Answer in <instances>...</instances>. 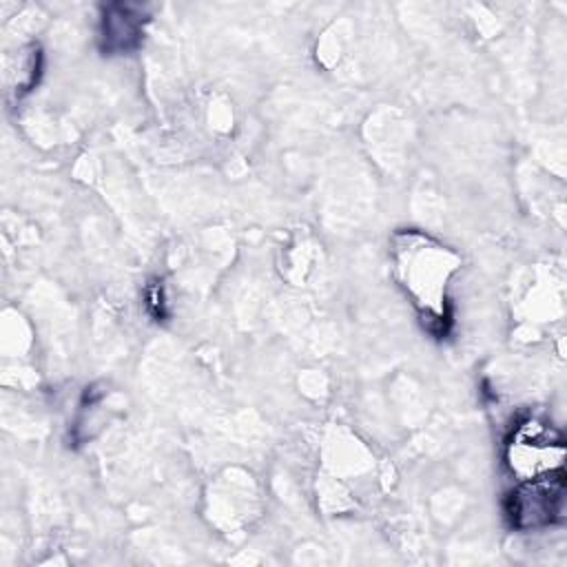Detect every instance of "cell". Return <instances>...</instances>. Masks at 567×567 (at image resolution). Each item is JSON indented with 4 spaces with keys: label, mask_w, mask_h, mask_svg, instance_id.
<instances>
[{
    "label": "cell",
    "mask_w": 567,
    "mask_h": 567,
    "mask_svg": "<svg viewBox=\"0 0 567 567\" xmlns=\"http://www.w3.org/2000/svg\"><path fill=\"white\" fill-rule=\"evenodd\" d=\"M146 306H148V310H151V315H153L155 319L166 317V301H164V295H162V286H159V284L148 286V290H146Z\"/></svg>",
    "instance_id": "cell-5"
},
{
    "label": "cell",
    "mask_w": 567,
    "mask_h": 567,
    "mask_svg": "<svg viewBox=\"0 0 567 567\" xmlns=\"http://www.w3.org/2000/svg\"><path fill=\"white\" fill-rule=\"evenodd\" d=\"M505 465L516 481L565 474L563 434L545 419H520L505 439Z\"/></svg>",
    "instance_id": "cell-2"
},
{
    "label": "cell",
    "mask_w": 567,
    "mask_h": 567,
    "mask_svg": "<svg viewBox=\"0 0 567 567\" xmlns=\"http://www.w3.org/2000/svg\"><path fill=\"white\" fill-rule=\"evenodd\" d=\"M565 474L516 481L503 509L507 523L518 532H534L554 525L563 516Z\"/></svg>",
    "instance_id": "cell-3"
},
{
    "label": "cell",
    "mask_w": 567,
    "mask_h": 567,
    "mask_svg": "<svg viewBox=\"0 0 567 567\" xmlns=\"http://www.w3.org/2000/svg\"><path fill=\"white\" fill-rule=\"evenodd\" d=\"M392 261L394 277L421 321L434 334H445L450 326L447 284L461 266L458 255L419 230H401L392 241Z\"/></svg>",
    "instance_id": "cell-1"
},
{
    "label": "cell",
    "mask_w": 567,
    "mask_h": 567,
    "mask_svg": "<svg viewBox=\"0 0 567 567\" xmlns=\"http://www.w3.org/2000/svg\"><path fill=\"white\" fill-rule=\"evenodd\" d=\"M148 16L140 4L115 2L104 7L100 22V42L106 55L128 53L140 47Z\"/></svg>",
    "instance_id": "cell-4"
}]
</instances>
